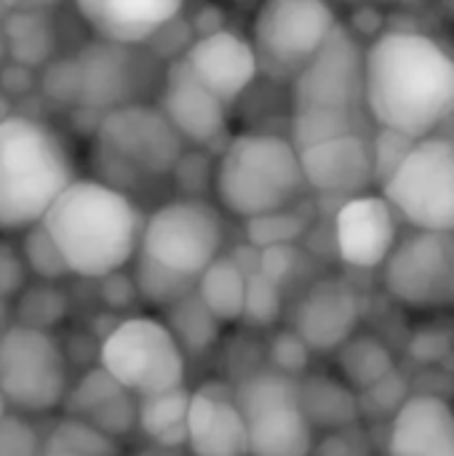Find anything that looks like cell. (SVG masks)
I'll return each instance as SVG.
<instances>
[{"mask_svg":"<svg viewBox=\"0 0 454 456\" xmlns=\"http://www.w3.org/2000/svg\"><path fill=\"white\" fill-rule=\"evenodd\" d=\"M75 80H78V102L86 110H99L102 115L134 104L147 102L142 91V67L136 59V48L115 45L104 40L88 43L75 56Z\"/></svg>","mask_w":454,"mask_h":456,"instance_id":"17","label":"cell"},{"mask_svg":"<svg viewBox=\"0 0 454 456\" xmlns=\"http://www.w3.org/2000/svg\"><path fill=\"white\" fill-rule=\"evenodd\" d=\"M364 51L356 37L337 24L329 40L294 72L292 104L297 150L324 139L353 134V112L361 107Z\"/></svg>","mask_w":454,"mask_h":456,"instance_id":"6","label":"cell"},{"mask_svg":"<svg viewBox=\"0 0 454 456\" xmlns=\"http://www.w3.org/2000/svg\"><path fill=\"white\" fill-rule=\"evenodd\" d=\"M334 355V374L353 390L364 393L391 371H396V361L391 347L375 334H353Z\"/></svg>","mask_w":454,"mask_h":456,"instance_id":"27","label":"cell"},{"mask_svg":"<svg viewBox=\"0 0 454 456\" xmlns=\"http://www.w3.org/2000/svg\"><path fill=\"white\" fill-rule=\"evenodd\" d=\"M155 107L190 147H211L227 134L230 110L209 88H203L179 59L163 69Z\"/></svg>","mask_w":454,"mask_h":456,"instance_id":"18","label":"cell"},{"mask_svg":"<svg viewBox=\"0 0 454 456\" xmlns=\"http://www.w3.org/2000/svg\"><path fill=\"white\" fill-rule=\"evenodd\" d=\"M310 456H372V441L361 425H348L316 438Z\"/></svg>","mask_w":454,"mask_h":456,"instance_id":"37","label":"cell"},{"mask_svg":"<svg viewBox=\"0 0 454 456\" xmlns=\"http://www.w3.org/2000/svg\"><path fill=\"white\" fill-rule=\"evenodd\" d=\"M409 398V387L404 382V377L399 371H391L385 379H380L377 385H372L369 390L359 393V409L361 414H396L399 406Z\"/></svg>","mask_w":454,"mask_h":456,"instance_id":"36","label":"cell"},{"mask_svg":"<svg viewBox=\"0 0 454 456\" xmlns=\"http://www.w3.org/2000/svg\"><path fill=\"white\" fill-rule=\"evenodd\" d=\"M284 310V299H281V286H276L273 281H268L265 275H260L257 270L246 275V299H244V318L252 326L260 329H270L278 323Z\"/></svg>","mask_w":454,"mask_h":456,"instance_id":"32","label":"cell"},{"mask_svg":"<svg viewBox=\"0 0 454 456\" xmlns=\"http://www.w3.org/2000/svg\"><path fill=\"white\" fill-rule=\"evenodd\" d=\"M70 355L54 331L8 323L0 331V398L29 419L54 414L70 393Z\"/></svg>","mask_w":454,"mask_h":456,"instance_id":"8","label":"cell"},{"mask_svg":"<svg viewBox=\"0 0 454 456\" xmlns=\"http://www.w3.org/2000/svg\"><path fill=\"white\" fill-rule=\"evenodd\" d=\"M27 286V270L19 256V248L0 243V299L19 294Z\"/></svg>","mask_w":454,"mask_h":456,"instance_id":"39","label":"cell"},{"mask_svg":"<svg viewBox=\"0 0 454 456\" xmlns=\"http://www.w3.org/2000/svg\"><path fill=\"white\" fill-rule=\"evenodd\" d=\"M249 436V456H310L316 433L302 414L297 379L257 369L233 387Z\"/></svg>","mask_w":454,"mask_h":456,"instance_id":"11","label":"cell"},{"mask_svg":"<svg viewBox=\"0 0 454 456\" xmlns=\"http://www.w3.org/2000/svg\"><path fill=\"white\" fill-rule=\"evenodd\" d=\"M0 456H43V436L24 414L0 417Z\"/></svg>","mask_w":454,"mask_h":456,"instance_id":"35","label":"cell"},{"mask_svg":"<svg viewBox=\"0 0 454 456\" xmlns=\"http://www.w3.org/2000/svg\"><path fill=\"white\" fill-rule=\"evenodd\" d=\"M187 0H72L75 13L96 40L142 48L161 35Z\"/></svg>","mask_w":454,"mask_h":456,"instance_id":"21","label":"cell"},{"mask_svg":"<svg viewBox=\"0 0 454 456\" xmlns=\"http://www.w3.org/2000/svg\"><path fill=\"white\" fill-rule=\"evenodd\" d=\"M305 232V219L294 214V208L268 214L260 219L246 222V235L249 243L260 251L268 246H294L297 238Z\"/></svg>","mask_w":454,"mask_h":456,"instance_id":"33","label":"cell"},{"mask_svg":"<svg viewBox=\"0 0 454 456\" xmlns=\"http://www.w3.org/2000/svg\"><path fill=\"white\" fill-rule=\"evenodd\" d=\"M142 222L139 203L96 176H75L40 219L67 273L86 281H102L131 267Z\"/></svg>","mask_w":454,"mask_h":456,"instance_id":"2","label":"cell"},{"mask_svg":"<svg viewBox=\"0 0 454 456\" xmlns=\"http://www.w3.org/2000/svg\"><path fill=\"white\" fill-rule=\"evenodd\" d=\"M444 3H447V5H450V8L454 11V0H444Z\"/></svg>","mask_w":454,"mask_h":456,"instance_id":"42","label":"cell"},{"mask_svg":"<svg viewBox=\"0 0 454 456\" xmlns=\"http://www.w3.org/2000/svg\"><path fill=\"white\" fill-rule=\"evenodd\" d=\"M72 179V152L51 123L0 115V235H21L40 224Z\"/></svg>","mask_w":454,"mask_h":456,"instance_id":"4","label":"cell"},{"mask_svg":"<svg viewBox=\"0 0 454 456\" xmlns=\"http://www.w3.org/2000/svg\"><path fill=\"white\" fill-rule=\"evenodd\" d=\"M249 273L252 270H246L238 259L222 254L195 281V297L211 313V318H217L222 326L238 323L244 318L246 275Z\"/></svg>","mask_w":454,"mask_h":456,"instance_id":"25","label":"cell"},{"mask_svg":"<svg viewBox=\"0 0 454 456\" xmlns=\"http://www.w3.org/2000/svg\"><path fill=\"white\" fill-rule=\"evenodd\" d=\"M361 107L407 142L433 136L454 115V56L425 32L377 35L364 48Z\"/></svg>","mask_w":454,"mask_h":456,"instance_id":"1","label":"cell"},{"mask_svg":"<svg viewBox=\"0 0 454 456\" xmlns=\"http://www.w3.org/2000/svg\"><path fill=\"white\" fill-rule=\"evenodd\" d=\"M166 326L177 337V342L185 350V355H190V353H195V355L209 353L217 345L219 329H222V323L217 318H211V313L201 305L195 291L169 307Z\"/></svg>","mask_w":454,"mask_h":456,"instance_id":"28","label":"cell"},{"mask_svg":"<svg viewBox=\"0 0 454 456\" xmlns=\"http://www.w3.org/2000/svg\"><path fill=\"white\" fill-rule=\"evenodd\" d=\"M118 441L67 414L43 436V456H118Z\"/></svg>","mask_w":454,"mask_h":456,"instance_id":"29","label":"cell"},{"mask_svg":"<svg viewBox=\"0 0 454 456\" xmlns=\"http://www.w3.org/2000/svg\"><path fill=\"white\" fill-rule=\"evenodd\" d=\"M179 61L227 110L257 83L262 67L254 43L233 29H211L195 37Z\"/></svg>","mask_w":454,"mask_h":456,"instance_id":"14","label":"cell"},{"mask_svg":"<svg viewBox=\"0 0 454 456\" xmlns=\"http://www.w3.org/2000/svg\"><path fill=\"white\" fill-rule=\"evenodd\" d=\"M399 238V216L383 195L345 198L334 214V248L353 270H380Z\"/></svg>","mask_w":454,"mask_h":456,"instance_id":"16","label":"cell"},{"mask_svg":"<svg viewBox=\"0 0 454 456\" xmlns=\"http://www.w3.org/2000/svg\"><path fill=\"white\" fill-rule=\"evenodd\" d=\"M300 166L308 190H316L321 195L353 198L367 192L377 179L375 147L356 131L302 147Z\"/></svg>","mask_w":454,"mask_h":456,"instance_id":"19","label":"cell"},{"mask_svg":"<svg viewBox=\"0 0 454 456\" xmlns=\"http://www.w3.org/2000/svg\"><path fill=\"white\" fill-rule=\"evenodd\" d=\"M385 294L415 313L454 310V232L412 230L385 259Z\"/></svg>","mask_w":454,"mask_h":456,"instance_id":"12","label":"cell"},{"mask_svg":"<svg viewBox=\"0 0 454 456\" xmlns=\"http://www.w3.org/2000/svg\"><path fill=\"white\" fill-rule=\"evenodd\" d=\"M225 216L201 195L163 200L144 214L131 281L144 305L169 310L195 291L203 270L225 254Z\"/></svg>","mask_w":454,"mask_h":456,"instance_id":"3","label":"cell"},{"mask_svg":"<svg viewBox=\"0 0 454 456\" xmlns=\"http://www.w3.org/2000/svg\"><path fill=\"white\" fill-rule=\"evenodd\" d=\"M185 142L153 102H134L104 112L94 128V158L102 182L128 192L174 176ZM131 195V192H128Z\"/></svg>","mask_w":454,"mask_h":456,"instance_id":"7","label":"cell"},{"mask_svg":"<svg viewBox=\"0 0 454 456\" xmlns=\"http://www.w3.org/2000/svg\"><path fill=\"white\" fill-rule=\"evenodd\" d=\"M99 369L134 398L187 385V355L166 321L131 315L115 323L99 345Z\"/></svg>","mask_w":454,"mask_h":456,"instance_id":"9","label":"cell"},{"mask_svg":"<svg viewBox=\"0 0 454 456\" xmlns=\"http://www.w3.org/2000/svg\"><path fill=\"white\" fill-rule=\"evenodd\" d=\"M187 406H190L187 385L177 387V390H169V393L136 398V430L153 446L185 449Z\"/></svg>","mask_w":454,"mask_h":456,"instance_id":"26","label":"cell"},{"mask_svg":"<svg viewBox=\"0 0 454 456\" xmlns=\"http://www.w3.org/2000/svg\"><path fill=\"white\" fill-rule=\"evenodd\" d=\"M305 190L300 150L270 131L233 134L211 168L217 208L244 222L294 208Z\"/></svg>","mask_w":454,"mask_h":456,"instance_id":"5","label":"cell"},{"mask_svg":"<svg viewBox=\"0 0 454 456\" xmlns=\"http://www.w3.org/2000/svg\"><path fill=\"white\" fill-rule=\"evenodd\" d=\"M70 313V299L59 289V283H29L19 291V302L13 310V323L32 326L40 331H54Z\"/></svg>","mask_w":454,"mask_h":456,"instance_id":"30","label":"cell"},{"mask_svg":"<svg viewBox=\"0 0 454 456\" xmlns=\"http://www.w3.org/2000/svg\"><path fill=\"white\" fill-rule=\"evenodd\" d=\"M383 198L412 230L454 232V144L450 136L412 142L383 179Z\"/></svg>","mask_w":454,"mask_h":456,"instance_id":"10","label":"cell"},{"mask_svg":"<svg viewBox=\"0 0 454 456\" xmlns=\"http://www.w3.org/2000/svg\"><path fill=\"white\" fill-rule=\"evenodd\" d=\"M297 267V248L294 246H268L257 251V273L273 281L276 286H284V281Z\"/></svg>","mask_w":454,"mask_h":456,"instance_id":"38","label":"cell"},{"mask_svg":"<svg viewBox=\"0 0 454 456\" xmlns=\"http://www.w3.org/2000/svg\"><path fill=\"white\" fill-rule=\"evenodd\" d=\"M134 456H190L185 449H166V446H153V444H147V446H142L139 452Z\"/></svg>","mask_w":454,"mask_h":456,"instance_id":"40","label":"cell"},{"mask_svg":"<svg viewBox=\"0 0 454 456\" xmlns=\"http://www.w3.org/2000/svg\"><path fill=\"white\" fill-rule=\"evenodd\" d=\"M297 395L305 419L313 433H332L348 425H359V393H353L334 371H308L297 379Z\"/></svg>","mask_w":454,"mask_h":456,"instance_id":"24","label":"cell"},{"mask_svg":"<svg viewBox=\"0 0 454 456\" xmlns=\"http://www.w3.org/2000/svg\"><path fill=\"white\" fill-rule=\"evenodd\" d=\"M450 142H452V144H454V134H452V136H450Z\"/></svg>","mask_w":454,"mask_h":456,"instance_id":"44","label":"cell"},{"mask_svg":"<svg viewBox=\"0 0 454 456\" xmlns=\"http://www.w3.org/2000/svg\"><path fill=\"white\" fill-rule=\"evenodd\" d=\"M268 358L273 371H281L292 379H300L302 374L310 371V358L313 353L308 350V345L292 331V329H281L273 334L270 345H268Z\"/></svg>","mask_w":454,"mask_h":456,"instance_id":"34","label":"cell"},{"mask_svg":"<svg viewBox=\"0 0 454 456\" xmlns=\"http://www.w3.org/2000/svg\"><path fill=\"white\" fill-rule=\"evenodd\" d=\"M185 452L190 456H249V436L233 387L206 382L190 390Z\"/></svg>","mask_w":454,"mask_h":456,"instance_id":"20","label":"cell"},{"mask_svg":"<svg viewBox=\"0 0 454 456\" xmlns=\"http://www.w3.org/2000/svg\"><path fill=\"white\" fill-rule=\"evenodd\" d=\"M388 456H454V406L436 393H412L388 425Z\"/></svg>","mask_w":454,"mask_h":456,"instance_id":"22","label":"cell"},{"mask_svg":"<svg viewBox=\"0 0 454 456\" xmlns=\"http://www.w3.org/2000/svg\"><path fill=\"white\" fill-rule=\"evenodd\" d=\"M62 409L67 417L88 422L112 441L136 430V398L126 393L115 379H110L99 366L70 385Z\"/></svg>","mask_w":454,"mask_h":456,"instance_id":"23","label":"cell"},{"mask_svg":"<svg viewBox=\"0 0 454 456\" xmlns=\"http://www.w3.org/2000/svg\"><path fill=\"white\" fill-rule=\"evenodd\" d=\"M19 256L24 262V270L35 278V281H45V283H59L64 281L70 273L64 267L62 254L56 251L54 240L48 238V232L43 230V224H35L29 230L21 232V243H19Z\"/></svg>","mask_w":454,"mask_h":456,"instance_id":"31","label":"cell"},{"mask_svg":"<svg viewBox=\"0 0 454 456\" xmlns=\"http://www.w3.org/2000/svg\"><path fill=\"white\" fill-rule=\"evenodd\" d=\"M5 411H8V409H5V403H3V398H0V417H3Z\"/></svg>","mask_w":454,"mask_h":456,"instance_id":"41","label":"cell"},{"mask_svg":"<svg viewBox=\"0 0 454 456\" xmlns=\"http://www.w3.org/2000/svg\"><path fill=\"white\" fill-rule=\"evenodd\" d=\"M329 0H262L252 21L260 64L297 72L337 29Z\"/></svg>","mask_w":454,"mask_h":456,"instance_id":"13","label":"cell"},{"mask_svg":"<svg viewBox=\"0 0 454 456\" xmlns=\"http://www.w3.org/2000/svg\"><path fill=\"white\" fill-rule=\"evenodd\" d=\"M361 313L364 305L356 286L340 275H329L305 289L294 310L292 331L313 355H332L359 331Z\"/></svg>","mask_w":454,"mask_h":456,"instance_id":"15","label":"cell"},{"mask_svg":"<svg viewBox=\"0 0 454 456\" xmlns=\"http://www.w3.org/2000/svg\"><path fill=\"white\" fill-rule=\"evenodd\" d=\"M369 3H391V0H369Z\"/></svg>","mask_w":454,"mask_h":456,"instance_id":"43","label":"cell"}]
</instances>
